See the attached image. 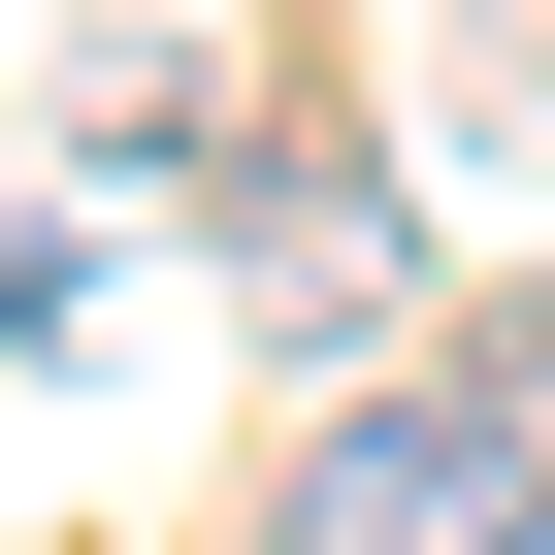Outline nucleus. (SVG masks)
Masks as SVG:
<instances>
[{"label": "nucleus", "mask_w": 555, "mask_h": 555, "mask_svg": "<svg viewBox=\"0 0 555 555\" xmlns=\"http://www.w3.org/2000/svg\"><path fill=\"white\" fill-rule=\"evenodd\" d=\"M261 555H555V425H522V392H360Z\"/></svg>", "instance_id": "nucleus-1"}, {"label": "nucleus", "mask_w": 555, "mask_h": 555, "mask_svg": "<svg viewBox=\"0 0 555 555\" xmlns=\"http://www.w3.org/2000/svg\"><path fill=\"white\" fill-rule=\"evenodd\" d=\"M229 261H261V327H360V295H392V229H360L327 164H261V196H229Z\"/></svg>", "instance_id": "nucleus-2"}, {"label": "nucleus", "mask_w": 555, "mask_h": 555, "mask_svg": "<svg viewBox=\"0 0 555 555\" xmlns=\"http://www.w3.org/2000/svg\"><path fill=\"white\" fill-rule=\"evenodd\" d=\"M522 425H555V295H522Z\"/></svg>", "instance_id": "nucleus-3"}]
</instances>
